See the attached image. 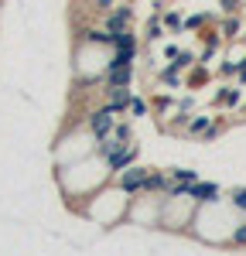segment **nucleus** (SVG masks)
Instances as JSON below:
<instances>
[{"mask_svg":"<svg viewBox=\"0 0 246 256\" xmlns=\"http://www.w3.org/2000/svg\"><path fill=\"white\" fill-rule=\"evenodd\" d=\"M144 178H147L144 168H130V171L120 174V188L123 192H144Z\"/></svg>","mask_w":246,"mask_h":256,"instance_id":"nucleus-1","label":"nucleus"},{"mask_svg":"<svg viewBox=\"0 0 246 256\" xmlns=\"http://www.w3.org/2000/svg\"><path fill=\"white\" fill-rule=\"evenodd\" d=\"M89 126H92V134H96V137H106V134L113 130V110H100V113H92Z\"/></svg>","mask_w":246,"mask_h":256,"instance_id":"nucleus-2","label":"nucleus"},{"mask_svg":"<svg viewBox=\"0 0 246 256\" xmlns=\"http://www.w3.org/2000/svg\"><path fill=\"white\" fill-rule=\"evenodd\" d=\"M126 24H130V7H116V10L106 18V31L116 34V31H126Z\"/></svg>","mask_w":246,"mask_h":256,"instance_id":"nucleus-3","label":"nucleus"},{"mask_svg":"<svg viewBox=\"0 0 246 256\" xmlns=\"http://www.w3.org/2000/svg\"><path fill=\"white\" fill-rule=\"evenodd\" d=\"M134 158H137V150L123 144V147H116V150L110 154V168H113V171H123V168H130V160H134Z\"/></svg>","mask_w":246,"mask_h":256,"instance_id":"nucleus-4","label":"nucleus"},{"mask_svg":"<svg viewBox=\"0 0 246 256\" xmlns=\"http://www.w3.org/2000/svg\"><path fill=\"white\" fill-rule=\"evenodd\" d=\"M184 195L198 198V202H208V198H216V184H198V181H192V184L184 188Z\"/></svg>","mask_w":246,"mask_h":256,"instance_id":"nucleus-5","label":"nucleus"},{"mask_svg":"<svg viewBox=\"0 0 246 256\" xmlns=\"http://www.w3.org/2000/svg\"><path fill=\"white\" fill-rule=\"evenodd\" d=\"M134 44H137V41H134L130 31H116V34H113V48H116V52H134Z\"/></svg>","mask_w":246,"mask_h":256,"instance_id":"nucleus-6","label":"nucleus"},{"mask_svg":"<svg viewBox=\"0 0 246 256\" xmlns=\"http://www.w3.org/2000/svg\"><path fill=\"white\" fill-rule=\"evenodd\" d=\"M130 82V65H113L110 68V86H126Z\"/></svg>","mask_w":246,"mask_h":256,"instance_id":"nucleus-7","label":"nucleus"},{"mask_svg":"<svg viewBox=\"0 0 246 256\" xmlns=\"http://www.w3.org/2000/svg\"><path fill=\"white\" fill-rule=\"evenodd\" d=\"M164 184H168L164 174H150V171H147V178H144V192H161Z\"/></svg>","mask_w":246,"mask_h":256,"instance_id":"nucleus-8","label":"nucleus"},{"mask_svg":"<svg viewBox=\"0 0 246 256\" xmlns=\"http://www.w3.org/2000/svg\"><path fill=\"white\" fill-rule=\"evenodd\" d=\"M192 134H205L208 130V116H198V120H192V126H188Z\"/></svg>","mask_w":246,"mask_h":256,"instance_id":"nucleus-9","label":"nucleus"},{"mask_svg":"<svg viewBox=\"0 0 246 256\" xmlns=\"http://www.w3.org/2000/svg\"><path fill=\"white\" fill-rule=\"evenodd\" d=\"M174 178H178V184H192L195 181V171H174Z\"/></svg>","mask_w":246,"mask_h":256,"instance_id":"nucleus-10","label":"nucleus"},{"mask_svg":"<svg viewBox=\"0 0 246 256\" xmlns=\"http://www.w3.org/2000/svg\"><path fill=\"white\" fill-rule=\"evenodd\" d=\"M126 106H130V110H134L137 116H144V113H147V106H144V99H130Z\"/></svg>","mask_w":246,"mask_h":256,"instance_id":"nucleus-11","label":"nucleus"},{"mask_svg":"<svg viewBox=\"0 0 246 256\" xmlns=\"http://www.w3.org/2000/svg\"><path fill=\"white\" fill-rule=\"evenodd\" d=\"M232 202H236V208H246V188H243V192H236Z\"/></svg>","mask_w":246,"mask_h":256,"instance_id":"nucleus-12","label":"nucleus"},{"mask_svg":"<svg viewBox=\"0 0 246 256\" xmlns=\"http://www.w3.org/2000/svg\"><path fill=\"white\" fill-rule=\"evenodd\" d=\"M236 242H246V226H243V229H236Z\"/></svg>","mask_w":246,"mask_h":256,"instance_id":"nucleus-13","label":"nucleus"}]
</instances>
